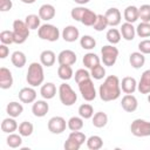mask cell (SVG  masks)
<instances>
[{"instance_id":"6da1fadb","label":"cell","mask_w":150,"mask_h":150,"mask_svg":"<svg viewBox=\"0 0 150 150\" xmlns=\"http://www.w3.org/2000/svg\"><path fill=\"white\" fill-rule=\"evenodd\" d=\"M100 98L104 102L115 101L121 96V81L116 75H109L98 88Z\"/></svg>"},{"instance_id":"7a4b0ae2","label":"cell","mask_w":150,"mask_h":150,"mask_svg":"<svg viewBox=\"0 0 150 150\" xmlns=\"http://www.w3.org/2000/svg\"><path fill=\"white\" fill-rule=\"evenodd\" d=\"M26 81L30 87H38L41 86L45 81V73H43V66L41 62H32L28 66Z\"/></svg>"},{"instance_id":"3957f363","label":"cell","mask_w":150,"mask_h":150,"mask_svg":"<svg viewBox=\"0 0 150 150\" xmlns=\"http://www.w3.org/2000/svg\"><path fill=\"white\" fill-rule=\"evenodd\" d=\"M29 32L30 29L28 28V26L26 25L25 21L22 20H14L13 22V35H14V43L16 45H21L25 43L26 40L29 36Z\"/></svg>"},{"instance_id":"277c9868","label":"cell","mask_w":150,"mask_h":150,"mask_svg":"<svg viewBox=\"0 0 150 150\" xmlns=\"http://www.w3.org/2000/svg\"><path fill=\"white\" fill-rule=\"evenodd\" d=\"M59 97L63 105L70 107L77 101V95L74 91V89L70 87V84L63 82L59 87Z\"/></svg>"},{"instance_id":"5b68a950","label":"cell","mask_w":150,"mask_h":150,"mask_svg":"<svg viewBox=\"0 0 150 150\" xmlns=\"http://www.w3.org/2000/svg\"><path fill=\"white\" fill-rule=\"evenodd\" d=\"M38 35L41 40L55 42L60 38V30L56 26L52 23H45V25H41L40 28L38 29Z\"/></svg>"},{"instance_id":"8992f818","label":"cell","mask_w":150,"mask_h":150,"mask_svg":"<svg viewBox=\"0 0 150 150\" xmlns=\"http://www.w3.org/2000/svg\"><path fill=\"white\" fill-rule=\"evenodd\" d=\"M84 142H87V137L82 131H71L64 142L63 148L66 150H79Z\"/></svg>"},{"instance_id":"52a82bcc","label":"cell","mask_w":150,"mask_h":150,"mask_svg":"<svg viewBox=\"0 0 150 150\" xmlns=\"http://www.w3.org/2000/svg\"><path fill=\"white\" fill-rule=\"evenodd\" d=\"M130 131L136 137H148L150 136V122L143 118H136L130 124Z\"/></svg>"},{"instance_id":"ba28073f","label":"cell","mask_w":150,"mask_h":150,"mask_svg":"<svg viewBox=\"0 0 150 150\" xmlns=\"http://www.w3.org/2000/svg\"><path fill=\"white\" fill-rule=\"evenodd\" d=\"M118 57V49L114 45H105L101 48V60L104 66L111 67L116 63Z\"/></svg>"},{"instance_id":"9c48e42d","label":"cell","mask_w":150,"mask_h":150,"mask_svg":"<svg viewBox=\"0 0 150 150\" xmlns=\"http://www.w3.org/2000/svg\"><path fill=\"white\" fill-rule=\"evenodd\" d=\"M77 84H79V89H80V93H81V96L83 97V100H86L87 102H91V101L95 100L96 89H95L94 82L90 77L87 79V80L81 81Z\"/></svg>"},{"instance_id":"30bf717a","label":"cell","mask_w":150,"mask_h":150,"mask_svg":"<svg viewBox=\"0 0 150 150\" xmlns=\"http://www.w3.org/2000/svg\"><path fill=\"white\" fill-rule=\"evenodd\" d=\"M47 127H48V130L52 134L59 135V134H62L66 130L67 122L62 116H54L48 121Z\"/></svg>"},{"instance_id":"8fae6325","label":"cell","mask_w":150,"mask_h":150,"mask_svg":"<svg viewBox=\"0 0 150 150\" xmlns=\"http://www.w3.org/2000/svg\"><path fill=\"white\" fill-rule=\"evenodd\" d=\"M121 107L127 112H134V111H136V109L138 107V101L132 94H125L122 97Z\"/></svg>"},{"instance_id":"7c38bea8","label":"cell","mask_w":150,"mask_h":150,"mask_svg":"<svg viewBox=\"0 0 150 150\" xmlns=\"http://www.w3.org/2000/svg\"><path fill=\"white\" fill-rule=\"evenodd\" d=\"M36 91L34 87H25L19 91V100L22 103H34L36 101Z\"/></svg>"},{"instance_id":"4fadbf2b","label":"cell","mask_w":150,"mask_h":150,"mask_svg":"<svg viewBox=\"0 0 150 150\" xmlns=\"http://www.w3.org/2000/svg\"><path fill=\"white\" fill-rule=\"evenodd\" d=\"M105 18L108 20V23L110 27H116L118 25H121V20H122V14L120 12L118 8L116 7H111L109 9H107L105 12Z\"/></svg>"},{"instance_id":"5bb4252c","label":"cell","mask_w":150,"mask_h":150,"mask_svg":"<svg viewBox=\"0 0 150 150\" xmlns=\"http://www.w3.org/2000/svg\"><path fill=\"white\" fill-rule=\"evenodd\" d=\"M77 57L75 52L70 50V49H64L62 52H60V54L57 55V62L59 64H68V66H73L76 62Z\"/></svg>"},{"instance_id":"9a60e30c","label":"cell","mask_w":150,"mask_h":150,"mask_svg":"<svg viewBox=\"0 0 150 150\" xmlns=\"http://www.w3.org/2000/svg\"><path fill=\"white\" fill-rule=\"evenodd\" d=\"M13 86V75L12 71L6 68H0V88L1 89H9Z\"/></svg>"},{"instance_id":"2e32d148","label":"cell","mask_w":150,"mask_h":150,"mask_svg":"<svg viewBox=\"0 0 150 150\" xmlns=\"http://www.w3.org/2000/svg\"><path fill=\"white\" fill-rule=\"evenodd\" d=\"M137 90L141 94H150V69H146L142 73L137 83Z\"/></svg>"},{"instance_id":"e0dca14e","label":"cell","mask_w":150,"mask_h":150,"mask_svg":"<svg viewBox=\"0 0 150 150\" xmlns=\"http://www.w3.org/2000/svg\"><path fill=\"white\" fill-rule=\"evenodd\" d=\"M49 110V104L45 100H38L32 105V112L36 117H43Z\"/></svg>"},{"instance_id":"ac0fdd59","label":"cell","mask_w":150,"mask_h":150,"mask_svg":"<svg viewBox=\"0 0 150 150\" xmlns=\"http://www.w3.org/2000/svg\"><path fill=\"white\" fill-rule=\"evenodd\" d=\"M121 90L124 94H134L137 90V81L135 77L125 76L121 81Z\"/></svg>"},{"instance_id":"d6986e66","label":"cell","mask_w":150,"mask_h":150,"mask_svg":"<svg viewBox=\"0 0 150 150\" xmlns=\"http://www.w3.org/2000/svg\"><path fill=\"white\" fill-rule=\"evenodd\" d=\"M62 38L66 42H75L79 38H80V32L79 29L73 26V25H69V26H66L62 30Z\"/></svg>"},{"instance_id":"ffe728a7","label":"cell","mask_w":150,"mask_h":150,"mask_svg":"<svg viewBox=\"0 0 150 150\" xmlns=\"http://www.w3.org/2000/svg\"><path fill=\"white\" fill-rule=\"evenodd\" d=\"M56 14V11H55V7L50 4H43L40 8H39V16L41 18V20H45V21H49L52 19H54Z\"/></svg>"},{"instance_id":"44dd1931","label":"cell","mask_w":150,"mask_h":150,"mask_svg":"<svg viewBox=\"0 0 150 150\" xmlns=\"http://www.w3.org/2000/svg\"><path fill=\"white\" fill-rule=\"evenodd\" d=\"M120 32H121L122 38H123L124 40H127V41H131V40L135 39L136 28H135V27L132 26V23H130V22H127V21H125L124 23H122Z\"/></svg>"},{"instance_id":"7402d4cb","label":"cell","mask_w":150,"mask_h":150,"mask_svg":"<svg viewBox=\"0 0 150 150\" xmlns=\"http://www.w3.org/2000/svg\"><path fill=\"white\" fill-rule=\"evenodd\" d=\"M129 62H130V66L135 69H139L144 66L145 63V56L143 53H141L139 50L138 52H134L129 55Z\"/></svg>"},{"instance_id":"603a6c76","label":"cell","mask_w":150,"mask_h":150,"mask_svg":"<svg viewBox=\"0 0 150 150\" xmlns=\"http://www.w3.org/2000/svg\"><path fill=\"white\" fill-rule=\"evenodd\" d=\"M56 61V55L53 50L46 49L40 54V62L43 67H52Z\"/></svg>"},{"instance_id":"cb8c5ba5","label":"cell","mask_w":150,"mask_h":150,"mask_svg":"<svg viewBox=\"0 0 150 150\" xmlns=\"http://www.w3.org/2000/svg\"><path fill=\"white\" fill-rule=\"evenodd\" d=\"M40 94L45 100H52L56 95V87L53 82H47L41 86Z\"/></svg>"},{"instance_id":"d4e9b609","label":"cell","mask_w":150,"mask_h":150,"mask_svg":"<svg viewBox=\"0 0 150 150\" xmlns=\"http://www.w3.org/2000/svg\"><path fill=\"white\" fill-rule=\"evenodd\" d=\"M123 16H124L127 22H130V23L136 22L139 19V16H138V8L136 6H134V5H130V6L125 7Z\"/></svg>"},{"instance_id":"484cf974","label":"cell","mask_w":150,"mask_h":150,"mask_svg":"<svg viewBox=\"0 0 150 150\" xmlns=\"http://www.w3.org/2000/svg\"><path fill=\"white\" fill-rule=\"evenodd\" d=\"M6 111H7L8 116L15 118V117H19V116L22 114V111H23V107H22L21 103L15 102V101H12V102H9V103L7 104V107H6Z\"/></svg>"},{"instance_id":"4316f807","label":"cell","mask_w":150,"mask_h":150,"mask_svg":"<svg viewBox=\"0 0 150 150\" xmlns=\"http://www.w3.org/2000/svg\"><path fill=\"white\" fill-rule=\"evenodd\" d=\"M91 123H93V125L95 128L101 129V128L107 125V123H108V115L105 112H103V111H97L91 117Z\"/></svg>"},{"instance_id":"83f0119b","label":"cell","mask_w":150,"mask_h":150,"mask_svg":"<svg viewBox=\"0 0 150 150\" xmlns=\"http://www.w3.org/2000/svg\"><path fill=\"white\" fill-rule=\"evenodd\" d=\"M18 128H19V125H18V123H16V121H15L14 117H11L9 116V117L2 120V122H1V130H2V132L12 134Z\"/></svg>"},{"instance_id":"f1b7e54d","label":"cell","mask_w":150,"mask_h":150,"mask_svg":"<svg viewBox=\"0 0 150 150\" xmlns=\"http://www.w3.org/2000/svg\"><path fill=\"white\" fill-rule=\"evenodd\" d=\"M82 62H83V66L88 69H91L93 67L100 64L101 62V59L95 54V53H87L84 54L83 59H82Z\"/></svg>"},{"instance_id":"f546056e","label":"cell","mask_w":150,"mask_h":150,"mask_svg":"<svg viewBox=\"0 0 150 150\" xmlns=\"http://www.w3.org/2000/svg\"><path fill=\"white\" fill-rule=\"evenodd\" d=\"M11 61H12V63H13L14 67L22 68L26 64V62H27V57H26L25 53H22L20 50H15L12 54V56H11Z\"/></svg>"},{"instance_id":"4dcf8cb0","label":"cell","mask_w":150,"mask_h":150,"mask_svg":"<svg viewBox=\"0 0 150 150\" xmlns=\"http://www.w3.org/2000/svg\"><path fill=\"white\" fill-rule=\"evenodd\" d=\"M96 19H97V14H96L95 12H93L91 9L87 8L80 22H81L82 25L87 26V27H93L94 23L96 22Z\"/></svg>"},{"instance_id":"1f68e13d","label":"cell","mask_w":150,"mask_h":150,"mask_svg":"<svg viewBox=\"0 0 150 150\" xmlns=\"http://www.w3.org/2000/svg\"><path fill=\"white\" fill-rule=\"evenodd\" d=\"M57 75L61 80L63 81H68L70 80L73 76H74V71H73V68L71 66H68V64H60L59 68H57Z\"/></svg>"},{"instance_id":"d6a6232c","label":"cell","mask_w":150,"mask_h":150,"mask_svg":"<svg viewBox=\"0 0 150 150\" xmlns=\"http://www.w3.org/2000/svg\"><path fill=\"white\" fill-rule=\"evenodd\" d=\"M83 125H84V122L81 116H73L67 122V127L71 131H79L83 128Z\"/></svg>"},{"instance_id":"836d02e7","label":"cell","mask_w":150,"mask_h":150,"mask_svg":"<svg viewBox=\"0 0 150 150\" xmlns=\"http://www.w3.org/2000/svg\"><path fill=\"white\" fill-rule=\"evenodd\" d=\"M87 146L89 150H98L103 146V139L102 137L97 135H93L89 138H87Z\"/></svg>"},{"instance_id":"e575fe53","label":"cell","mask_w":150,"mask_h":150,"mask_svg":"<svg viewBox=\"0 0 150 150\" xmlns=\"http://www.w3.org/2000/svg\"><path fill=\"white\" fill-rule=\"evenodd\" d=\"M105 38H107V40H108V42L110 45H117L121 41L122 35H121V32L118 29H116V28L112 27V28L108 29V32L105 34Z\"/></svg>"},{"instance_id":"d590c367","label":"cell","mask_w":150,"mask_h":150,"mask_svg":"<svg viewBox=\"0 0 150 150\" xmlns=\"http://www.w3.org/2000/svg\"><path fill=\"white\" fill-rule=\"evenodd\" d=\"M79 115L83 120H89L94 116V108L89 103H83L79 107Z\"/></svg>"},{"instance_id":"8d00e7d4","label":"cell","mask_w":150,"mask_h":150,"mask_svg":"<svg viewBox=\"0 0 150 150\" xmlns=\"http://www.w3.org/2000/svg\"><path fill=\"white\" fill-rule=\"evenodd\" d=\"M40 21H41V18L36 14H28L26 18H25V22L26 25L28 26V28L32 30V29H39L40 28Z\"/></svg>"},{"instance_id":"74e56055","label":"cell","mask_w":150,"mask_h":150,"mask_svg":"<svg viewBox=\"0 0 150 150\" xmlns=\"http://www.w3.org/2000/svg\"><path fill=\"white\" fill-rule=\"evenodd\" d=\"M6 143H7V145H8L9 148H13V149L19 148V146H21V144H22V136H21L20 134L18 135V134L12 132V134H9V135L7 136Z\"/></svg>"},{"instance_id":"f35d334b","label":"cell","mask_w":150,"mask_h":150,"mask_svg":"<svg viewBox=\"0 0 150 150\" xmlns=\"http://www.w3.org/2000/svg\"><path fill=\"white\" fill-rule=\"evenodd\" d=\"M18 129H19V134L22 137H28V136H30L33 134L34 125H33V123H30L28 121H23V122H21L19 124V128Z\"/></svg>"},{"instance_id":"ab89813d","label":"cell","mask_w":150,"mask_h":150,"mask_svg":"<svg viewBox=\"0 0 150 150\" xmlns=\"http://www.w3.org/2000/svg\"><path fill=\"white\" fill-rule=\"evenodd\" d=\"M80 45L83 49L91 50L96 46V40L91 35H83L82 38H80Z\"/></svg>"},{"instance_id":"60d3db41","label":"cell","mask_w":150,"mask_h":150,"mask_svg":"<svg viewBox=\"0 0 150 150\" xmlns=\"http://www.w3.org/2000/svg\"><path fill=\"white\" fill-rule=\"evenodd\" d=\"M136 34L139 38H149L150 36V22L141 21L136 27Z\"/></svg>"},{"instance_id":"b9f144b4","label":"cell","mask_w":150,"mask_h":150,"mask_svg":"<svg viewBox=\"0 0 150 150\" xmlns=\"http://www.w3.org/2000/svg\"><path fill=\"white\" fill-rule=\"evenodd\" d=\"M108 26H109V23H108V20H107V18H105V15H103V14H97L96 22H95L94 26H93L94 29L97 30V32H102V30H104Z\"/></svg>"},{"instance_id":"7bdbcfd3","label":"cell","mask_w":150,"mask_h":150,"mask_svg":"<svg viewBox=\"0 0 150 150\" xmlns=\"http://www.w3.org/2000/svg\"><path fill=\"white\" fill-rule=\"evenodd\" d=\"M90 76L94 79V80H102L104 76H105V69L104 67L100 63L95 67H93L90 69Z\"/></svg>"},{"instance_id":"ee69618b","label":"cell","mask_w":150,"mask_h":150,"mask_svg":"<svg viewBox=\"0 0 150 150\" xmlns=\"http://www.w3.org/2000/svg\"><path fill=\"white\" fill-rule=\"evenodd\" d=\"M138 16L143 22H150V5L144 4L138 8Z\"/></svg>"},{"instance_id":"f6af8a7d","label":"cell","mask_w":150,"mask_h":150,"mask_svg":"<svg viewBox=\"0 0 150 150\" xmlns=\"http://www.w3.org/2000/svg\"><path fill=\"white\" fill-rule=\"evenodd\" d=\"M0 41L4 45H12L14 43V35H13V30H2L0 33Z\"/></svg>"},{"instance_id":"bcb514c9","label":"cell","mask_w":150,"mask_h":150,"mask_svg":"<svg viewBox=\"0 0 150 150\" xmlns=\"http://www.w3.org/2000/svg\"><path fill=\"white\" fill-rule=\"evenodd\" d=\"M86 7L83 6H77V7H74L71 11H70V16L71 19H74L75 21H81L84 12H86Z\"/></svg>"},{"instance_id":"7dc6e473","label":"cell","mask_w":150,"mask_h":150,"mask_svg":"<svg viewBox=\"0 0 150 150\" xmlns=\"http://www.w3.org/2000/svg\"><path fill=\"white\" fill-rule=\"evenodd\" d=\"M74 76H75V81H76V83H80L81 81L91 77V76H90V73H89L87 69H84V68H80V69H77V70L75 71V75H74Z\"/></svg>"},{"instance_id":"c3c4849f","label":"cell","mask_w":150,"mask_h":150,"mask_svg":"<svg viewBox=\"0 0 150 150\" xmlns=\"http://www.w3.org/2000/svg\"><path fill=\"white\" fill-rule=\"evenodd\" d=\"M138 50H139L141 53H143L144 55L150 54V39L142 40V41L138 43Z\"/></svg>"},{"instance_id":"681fc988","label":"cell","mask_w":150,"mask_h":150,"mask_svg":"<svg viewBox=\"0 0 150 150\" xmlns=\"http://www.w3.org/2000/svg\"><path fill=\"white\" fill-rule=\"evenodd\" d=\"M13 7V2L11 0H0V11L1 12H7L9 9H12Z\"/></svg>"},{"instance_id":"f907efd6","label":"cell","mask_w":150,"mask_h":150,"mask_svg":"<svg viewBox=\"0 0 150 150\" xmlns=\"http://www.w3.org/2000/svg\"><path fill=\"white\" fill-rule=\"evenodd\" d=\"M9 54V48L7 47V45L1 43L0 45V59H6Z\"/></svg>"},{"instance_id":"816d5d0a","label":"cell","mask_w":150,"mask_h":150,"mask_svg":"<svg viewBox=\"0 0 150 150\" xmlns=\"http://www.w3.org/2000/svg\"><path fill=\"white\" fill-rule=\"evenodd\" d=\"M76 4H79L80 6H83V5H86V4H88L90 0H74Z\"/></svg>"},{"instance_id":"f5cc1de1","label":"cell","mask_w":150,"mask_h":150,"mask_svg":"<svg viewBox=\"0 0 150 150\" xmlns=\"http://www.w3.org/2000/svg\"><path fill=\"white\" fill-rule=\"evenodd\" d=\"M21 2H23V4H27V5H32V4H34L36 0H20Z\"/></svg>"},{"instance_id":"db71d44e","label":"cell","mask_w":150,"mask_h":150,"mask_svg":"<svg viewBox=\"0 0 150 150\" xmlns=\"http://www.w3.org/2000/svg\"><path fill=\"white\" fill-rule=\"evenodd\" d=\"M148 102L150 103V94H148Z\"/></svg>"}]
</instances>
